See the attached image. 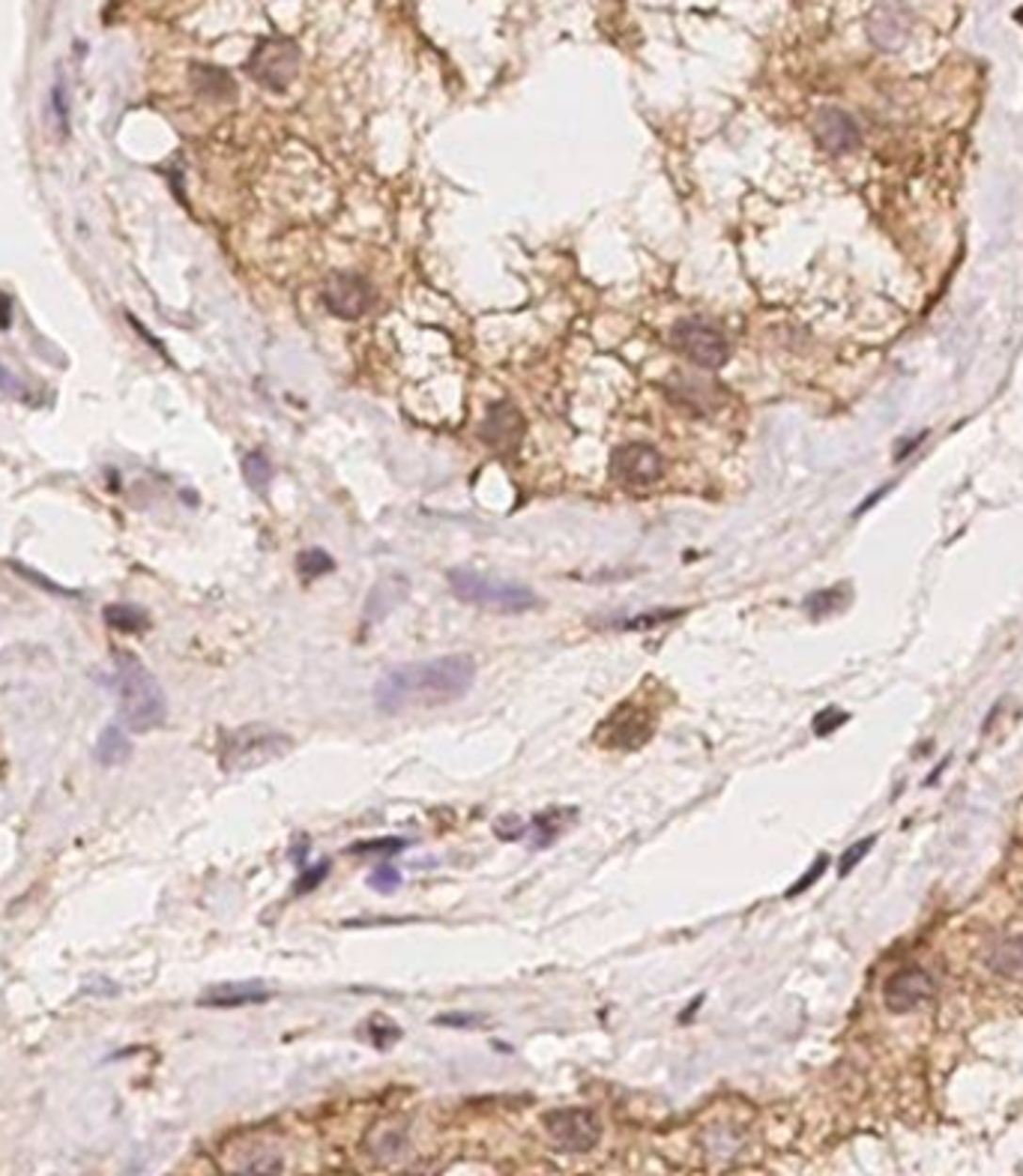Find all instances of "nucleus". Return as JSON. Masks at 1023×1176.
Masks as SVG:
<instances>
[{
  "label": "nucleus",
  "instance_id": "1",
  "mask_svg": "<svg viewBox=\"0 0 1023 1176\" xmlns=\"http://www.w3.org/2000/svg\"><path fill=\"white\" fill-rule=\"evenodd\" d=\"M476 683V662L471 656H440L390 668L375 685V707L387 716L410 710L443 707L461 701Z\"/></svg>",
  "mask_w": 1023,
  "mask_h": 1176
},
{
  "label": "nucleus",
  "instance_id": "2",
  "mask_svg": "<svg viewBox=\"0 0 1023 1176\" xmlns=\"http://www.w3.org/2000/svg\"><path fill=\"white\" fill-rule=\"evenodd\" d=\"M117 665V701H120V716L129 731H156L168 718V703L159 680L150 674V668L136 659L132 652H114Z\"/></svg>",
  "mask_w": 1023,
  "mask_h": 1176
},
{
  "label": "nucleus",
  "instance_id": "3",
  "mask_svg": "<svg viewBox=\"0 0 1023 1176\" xmlns=\"http://www.w3.org/2000/svg\"><path fill=\"white\" fill-rule=\"evenodd\" d=\"M294 751V736L270 725H243L225 731L219 739V764L225 772L261 769Z\"/></svg>",
  "mask_w": 1023,
  "mask_h": 1176
},
{
  "label": "nucleus",
  "instance_id": "4",
  "mask_svg": "<svg viewBox=\"0 0 1023 1176\" xmlns=\"http://www.w3.org/2000/svg\"><path fill=\"white\" fill-rule=\"evenodd\" d=\"M449 587L461 602H471L476 608L494 611V614H527L539 604V596H535L530 587L482 575V572H473V569H452Z\"/></svg>",
  "mask_w": 1023,
  "mask_h": 1176
},
{
  "label": "nucleus",
  "instance_id": "5",
  "mask_svg": "<svg viewBox=\"0 0 1023 1176\" xmlns=\"http://www.w3.org/2000/svg\"><path fill=\"white\" fill-rule=\"evenodd\" d=\"M246 72L251 75V81H258L264 90L284 93L299 72V45L288 37L261 40L246 63Z\"/></svg>",
  "mask_w": 1023,
  "mask_h": 1176
},
{
  "label": "nucleus",
  "instance_id": "6",
  "mask_svg": "<svg viewBox=\"0 0 1023 1176\" xmlns=\"http://www.w3.org/2000/svg\"><path fill=\"white\" fill-rule=\"evenodd\" d=\"M542 1125L551 1137V1144L572 1155L596 1150L601 1140V1120L593 1111H586V1107H557V1111H548Z\"/></svg>",
  "mask_w": 1023,
  "mask_h": 1176
},
{
  "label": "nucleus",
  "instance_id": "7",
  "mask_svg": "<svg viewBox=\"0 0 1023 1176\" xmlns=\"http://www.w3.org/2000/svg\"><path fill=\"white\" fill-rule=\"evenodd\" d=\"M670 342L679 354L695 362L697 368H721L730 360V345L712 324L700 321V317H682L674 324Z\"/></svg>",
  "mask_w": 1023,
  "mask_h": 1176
},
{
  "label": "nucleus",
  "instance_id": "8",
  "mask_svg": "<svg viewBox=\"0 0 1023 1176\" xmlns=\"http://www.w3.org/2000/svg\"><path fill=\"white\" fill-rule=\"evenodd\" d=\"M324 306L344 321H357L375 306V288L357 273H335L324 282Z\"/></svg>",
  "mask_w": 1023,
  "mask_h": 1176
},
{
  "label": "nucleus",
  "instance_id": "9",
  "mask_svg": "<svg viewBox=\"0 0 1023 1176\" xmlns=\"http://www.w3.org/2000/svg\"><path fill=\"white\" fill-rule=\"evenodd\" d=\"M910 27H913V19L903 0H877L865 22L868 40L874 42L880 52H898V48H903V42L910 37Z\"/></svg>",
  "mask_w": 1023,
  "mask_h": 1176
},
{
  "label": "nucleus",
  "instance_id": "10",
  "mask_svg": "<svg viewBox=\"0 0 1023 1176\" xmlns=\"http://www.w3.org/2000/svg\"><path fill=\"white\" fill-rule=\"evenodd\" d=\"M662 474L664 461L649 443H623L611 452V476L623 485H652Z\"/></svg>",
  "mask_w": 1023,
  "mask_h": 1176
},
{
  "label": "nucleus",
  "instance_id": "11",
  "mask_svg": "<svg viewBox=\"0 0 1023 1176\" xmlns=\"http://www.w3.org/2000/svg\"><path fill=\"white\" fill-rule=\"evenodd\" d=\"M934 997V976L919 964L901 967L883 985V1000L888 1012H913L916 1006L928 1003Z\"/></svg>",
  "mask_w": 1023,
  "mask_h": 1176
},
{
  "label": "nucleus",
  "instance_id": "12",
  "mask_svg": "<svg viewBox=\"0 0 1023 1176\" xmlns=\"http://www.w3.org/2000/svg\"><path fill=\"white\" fill-rule=\"evenodd\" d=\"M527 434V419L518 411L512 401H494L485 413V423L479 428V438L488 443L494 452H512L521 446Z\"/></svg>",
  "mask_w": 1023,
  "mask_h": 1176
},
{
  "label": "nucleus",
  "instance_id": "13",
  "mask_svg": "<svg viewBox=\"0 0 1023 1176\" xmlns=\"http://www.w3.org/2000/svg\"><path fill=\"white\" fill-rule=\"evenodd\" d=\"M814 136L829 153H850L859 144V126L841 108H820L814 114Z\"/></svg>",
  "mask_w": 1023,
  "mask_h": 1176
},
{
  "label": "nucleus",
  "instance_id": "14",
  "mask_svg": "<svg viewBox=\"0 0 1023 1176\" xmlns=\"http://www.w3.org/2000/svg\"><path fill=\"white\" fill-rule=\"evenodd\" d=\"M270 997H273V991L261 982H225V985L210 988L198 1003L207 1006V1009H240V1006L266 1003Z\"/></svg>",
  "mask_w": 1023,
  "mask_h": 1176
},
{
  "label": "nucleus",
  "instance_id": "15",
  "mask_svg": "<svg viewBox=\"0 0 1023 1176\" xmlns=\"http://www.w3.org/2000/svg\"><path fill=\"white\" fill-rule=\"evenodd\" d=\"M670 398H674L677 405L695 408L697 413H707V411H712V405L721 398V393H718V386L712 380L677 375L674 378V386H670Z\"/></svg>",
  "mask_w": 1023,
  "mask_h": 1176
},
{
  "label": "nucleus",
  "instance_id": "16",
  "mask_svg": "<svg viewBox=\"0 0 1023 1176\" xmlns=\"http://www.w3.org/2000/svg\"><path fill=\"white\" fill-rule=\"evenodd\" d=\"M575 820H578V812L575 809H553V812L535 814L527 823V835L533 838V847H548V845H553L568 827H572Z\"/></svg>",
  "mask_w": 1023,
  "mask_h": 1176
},
{
  "label": "nucleus",
  "instance_id": "17",
  "mask_svg": "<svg viewBox=\"0 0 1023 1176\" xmlns=\"http://www.w3.org/2000/svg\"><path fill=\"white\" fill-rule=\"evenodd\" d=\"M408 590H410L408 578H401V575L383 578V581L375 587V590L368 593V602H365V617H368V620H383V617H387L392 608H398V604L408 599Z\"/></svg>",
  "mask_w": 1023,
  "mask_h": 1176
},
{
  "label": "nucleus",
  "instance_id": "18",
  "mask_svg": "<svg viewBox=\"0 0 1023 1176\" xmlns=\"http://www.w3.org/2000/svg\"><path fill=\"white\" fill-rule=\"evenodd\" d=\"M192 84L200 96L216 99V103H225V99L237 96V88H233V78L222 70V66H210V63H195L192 66Z\"/></svg>",
  "mask_w": 1023,
  "mask_h": 1176
},
{
  "label": "nucleus",
  "instance_id": "19",
  "mask_svg": "<svg viewBox=\"0 0 1023 1176\" xmlns=\"http://www.w3.org/2000/svg\"><path fill=\"white\" fill-rule=\"evenodd\" d=\"M987 964H991L997 976L1023 982V934L999 940V943L987 952Z\"/></svg>",
  "mask_w": 1023,
  "mask_h": 1176
},
{
  "label": "nucleus",
  "instance_id": "20",
  "mask_svg": "<svg viewBox=\"0 0 1023 1176\" xmlns=\"http://www.w3.org/2000/svg\"><path fill=\"white\" fill-rule=\"evenodd\" d=\"M129 754H132V743H129L126 731L117 728V725H111V728H105L103 733H99L96 746H93V758L103 766H120V764L129 761Z\"/></svg>",
  "mask_w": 1023,
  "mask_h": 1176
},
{
  "label": "nucleus",
  "instance_id": "21",
  "mask_svg": "<svg viewBox=\"0 0 1023 1176\" xmlns=\"http://www.w3.org/2000/svg\"><path fill=\"white\" fill-rule=\"evenodd\" d=\"M45 121H48V126H52V132H55L57 138L70 136V103H66V90H63V81L60 78L55 81L52 93H48Z\"/></svg>",
  "mask_w": 1023,
  "mask_h": 1176
},
{
  "label": "nucleus",
  "instance_id": "22",
  "mask_svg": "<svg viewBox=\"0 0 1023 1176\" xmlns=\"http://www.w3.org/2000/svg\"><path fill=\"white\" fill-rule=\"evenodd\" d=\"M103 617H105V623L117 632L147 629V614L141 608H136V604H108V608L103 611Z\"/></svg>",
  "mask_w": 1023,
  "mask_h": 1176
},
{
  "label": "nucleus",
  "instance_id": "23",
  "mask_svg": "<svg viewBox=\"0 0 1023 1176\" xmlns=\"http://www.w3.org/2000/svg\"><path fill=\"white\" fill-rule=\"evenodd\" d=\"M296 569H299V575H303L306 581H312V578H321V575L332 572L335 560L329 557L324 548H306V551H299Z\"/></svg>",
  "mask_w": 1023,
  "mask_h": 1176
},
{
  "label": "nucleus",
  "instance_id": "24",
  "mask_svg": "<svg viewBox=\"0 0 1023 1176\" xmlns=\"http://www.w3.org/2000/svg\"><path fill=\"white\" fill-rule=\"evenodd\" d=\"M243 474H246V482L251 485V489H255L258 494H264L266 485H270V479H273V467H270V461H266L264 452H248L246 461H243Z\"/></svg>",
  "mask_w": 1023,
  "mask_h": 1176
},
{
  "label": "nucleus",
  "instance_id": "25",
  "mask_svg": "<svg viewBox=\"0 0 1023 1176\" xmlns=\"http://www.w3.org/2000/svg\"><path fill=\"white\" fill-rule=\"evenodd\" d=\"M368 886L380 895H392L395 889L401 886V871L392 862H380V865L372 868V875H368Z\"/></svg>",
  "mask_w": 1023,
  "mask_h": 1176
},
{
  "label": "nucleus",
  "instance_id": "26",
  "mask_svg": "<svg viewBox=\"0 0 1023 1176\" xmlns=\"http://www.w3.org/2000/svg\"><path fill=\"white\" fill-rule=\"evenodd\" d=\"M677 617H682V611H677V608L647 611V614H637V617H629V620H616L614 629H652V626H662V623H667V620H677Z\"/></svg>",
  "mask_w": 1023,
  "mask_h": 1176
},
{
  "label": "nucleus",
  "instance_id": "27",
  "mask_svg": "<svg viewBox=\"0 0 1023 1176\" xmlns=\"http://www.w3.org/2000/svg\"><path fill=\"white\" fill-rule=\"evenodd\" d=\"M877 845V835H868V838H862V842H856V845H850L844 853H841V865H838V875L841 878H847L853 868H856L865 856L871 853V847Z\"/></svg>",
  "mask_w": 1023,
  "mask_h": 1176
},
{
  "label": "nucleus",
  "instance_id": "28",
  "mask_svg": "<svg viewBox=\"0 0 1023 1176\" xmlns=\"http://www.w3.org/2000/svg\"><path fill=\"white\" fill-rule=\"evenodd\" d=\"M838 596H841V590H835V587L832 590H820V593L805 599V611H808L811 617H826L838 608Z\"/></svg>",
  "mask_w": 1023,
  "mask_h": 1176
},
{
  "label": "nucleus",
  "instance_id": "29",
  "mask_svg": "<svg viewBox=\"0 0 1023 1176\" xmlns=\"http://www.w3.org/2000/svg\"><path fill=\"white\" fill-rule=\"evenodd\" d=\"M405 847H408L405 838H368V842H357L350 847V853H390L392 856Z\"/></svg>",
  "mask_w": 1023,
  "mask_h": 1176
},
{
  "label": "nucleus",
  "instance_id": "30",
  "mask_svg": "<svg viewBox=\"0 0 1023 1176\" xmlns=\"http://www.w3.org/2000/svg\"><path fill=\"white\" fill-rule=\"evenodd\" d=\"M329 875V862L324 860L321 865H314V868H306L303 875L296 878V883H294V893L296 895H306V893H312L314 886H321L324 883V878Z\"/></svg>",
  "mask_w": 1023,
  "mask_h": 1176
},
{
  "label": "nucleus",
  "instance_id": "31",
  "mask_svg": "<svg viewBox=\"0 0 1023 1176\" xmlns=\"http://www.w3.org/2000/svg\"><path fill=\"white\" fill-rule=\"evenodd\" d=\"M826 868H829V856H820V860L814 862V868L805 871V875H802V878H799L791 889H787V898H796L799 893H805V889H811L820 878H823V871H826Z\"/></svg>",
  "mask_w": 1023,
  "mask_h": 1176
},
{
  "label": "nucleus",
  "instance_id": "32",
  "mask_svg": "<svg viewBox=\"0 0 1023 1176\" xmlns=\"http://www.w3.org/2000/svg\"><path fill=\"white\" fill-rule=\"evenodd\" d=\"M847 713H841V710H823L817 718H814V733L817 736H829L835 728H841V725H847Z\"/></svg>",
  "mask_w": 1023,
  "mask_h": 1176
},
{
  "label": "nucleus",
  "instance_id": "33",
  "mask_svg": "<svg viewBox=\"0 0 1023 1176\" xmlns=\"http://www.w3.org/2000/svg\"><path fill=\"white\" fill-rule=\"evenodd\" d=\"M434 1023H443V1027H476V1023H482V1015H438Z\"/></svg>",
  "mask_w": 1023,
  "mask_h": 1176
},
{
  "label": "nucleus",
  "instance_id": "34",
  "mask_svg": "<svg viewBox=\"0 0 1023 1176\" xmlns=\"http://www.w3.org/2000/svg\"><path fill=\"white\" fill-rule=\"evenodd\" d=\"M126 321H129L132 327H136V332L141 335V339H144V342H147L150 347H153V350H156V354H162V357H165V347H162V342H159V339H156V335H153V332H150V330H147V327H144V324L138 321V317H136V314H129V312H126Z\"/></svg>",
  "mask_w": 1023,
  "mask_h": 1176
},
{
  "label": "nucleus",
  "instance_id": "35",
  "mask_svg": "<svg viewBox=\"0 0 1023 1176\" xmlns=\"http://www.w3.org/2000/svg\"><path fill=\"white\" fill-rule=\"evenodd\" d=\"M921 441H925V431H919V434H916V438H913V441H903V443H901V449L895 452V461H901L903 456H910V452H913V449H916V446H919Z\"/></svg>",
  "mask_w": 1023,
  "mask_h": 1176
},
{
  "label": "nucleus",
  "instance_id": "36",
  "mask_svg": "<svg viewBox=\"0 0 1023 1176\" xmlns=\"http://www.w3.org/2000/svg\"><path fill=\"white\" fill-rule=\"evenodd\" d=\"M9 314H12L9 299L0 294V330H9Z\"/></svg>",
  "mask_w": 1023,
  "mask_h": 1176
},
{
  "label": "nucleus",
  "instance_id": "37",
  "mask_svg": "<svg viewBox=\"0 0 1023 1176\" xmlns=\"http://www.w3.org/2000/svg\"><path fill=\"white\" fill-rule=\"evenodd\" d=\"M888 489H892V485H886V489H880V491H874V494H871V497H868V500L862 503V507L856 509V515H862L865 509H871V507H874V503H877V500H880V497H883V494H886Z\"/></svg>",
  "mask_w": 1023,
  "mask_h": 1176
},
{
  "label": "nucleus",
  "instance_id": "38",
  "mask_svg": "<svg viewBox=\"0 0 1023 1176\" xmlns=\"http://www.w3.org/2000/svg\"><path fill=\"white\" fill-rule=\"evenodd\" d=\"M0 390H7V393H19V386H15V380L4 372V365H0Z\"/></svg>",
  "mask_w": 1023,
  "mask_h": 1176
}]
</instances>
